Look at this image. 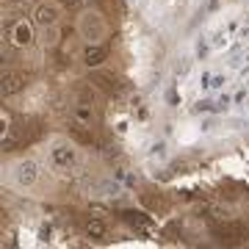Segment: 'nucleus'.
<instances>
[{
	"instance_id": "f03ea898",
	"label": "nucleus",
	"mask_w": 249,
	"mask_h": 249,
	"mask_svg": "<svg viewBox=\"0 0 249 249\" xmlns=\"http://www.w3.org/2000/svg\"><path fill=\"white\" fill-rule=\"evenodd\" d=\"M11 180H14V186H19V188L36 186V180H39V166H36L34 160H17V163L11 166Z\"/></svg>"
},
{
	"instance_id": "7ed1b4c3",
	"label": "nucleus",
	"mask_w": 249,
	"mask_h": 249,
	"mask_svg": "<svg viewBox=\"0 0 249 249\" xmlns=\"http://www.w3.org/2000/svg\"><path fill=\"white\" fill-rule=\"evenodd\" d=\"M50 155H53V163L58 166V169H72V166H75V160H78L75 147L67 144V142H55V147H53Z\"/></svg>"
},
{
	"instance_id": "20e7f679",
	"label": "nucleus",
	"mask_w": 249,
	"mask_h": 249,
	"mask_svg": "<svg viewBox=\"0 0 249 249\" xmlns=\"http://www.w3.org/2000/svg\"><path fill=\"white\" fill-rule=\"evenodd\" d=\"M25 86H28V78L19 70H6V72H3V94H6V97L19 94Z\"/></svg>"
},
{
	"instance_id": "6e6552de",
	"label": "nucleus",
	"mask_w": 249,
	"mask_h": 249,
	"mask_svg": "<svg viewBox=\"0 0 249 249\" xmlns=\"http://www.w3.org/2000/svg\"><path fill=\"white\" fill-rule=\"evenodd\" d=\"M14 45H19V47L31 45V28H28L25 22H19V25L14 28Z\"/></svg>"
},
{
	"instance_id": "f8f14e48",
	"label": "nucleus",
	"mask_w": 249,
	"mask_h": 249,
	"mask_svg": "<svg viewBox=\"0 0 249 249\" xmlns=\"http://www.w3.org/2000/svg\"><path fill=\"white\" fill-rule=\"evenodd\" d=\"M139 216H142V213H133V211H127V213H124V222L133 224V227H144L147 222H144V219H139Z\"/></svg>"
},
{
	"instance_id": "1a4fd4ad",
	"label": "nucleus",
	"mask_w": 249,
	"mask_h": 249,
	"mask_svg": "<svg viewBox=\"0 0 249 249\" xmlns=\"http://www.w3.org/2000/svg\"><path fill=\"white\" fill-rule=\"evenodd\" d=\"M86 232H89L91 238H106L108 227H106V222H100V219H89V222H86Z\"/></svg>"
},
{
	"instance_id": "9b49d317",
	"label": "nucleus",
	"mask_w": 249,
	"mask_h": 249,
	"mask_svg": "<svg viewBox=\"0 0 249 249\" xmlns=\"http://www.w3.org/2000/svg\"><path fill=\"white\" fill-rule=\"evenodd\" d=\"M72 133H75V139H80L83 144H91V142H94V136H91L89 130H86V124H83V122L72 124Z\"/></svg>"
},
{
	"instance_id": "9d476101",
	"label": "nucleus",
	"mask_w": 249,
	"mask_h": 249,
	"mask_svg": "<svg viewBox=\"0 0 249 249\" xmlns=\"http://www.w3.org/2000/svg\"><path fill=\"white\" fill-rule=\"evenodd\" d=\"M103 58H106V50H103V47H89V50H86V55H83V61L89 64V67H97Z\"/></svg>"
},
{
	"instance_id": "f257e3e1",
	"label": "nucleus",
	"mask_w": 249,
	"mask_h": 249,
	"mask_svg": "<svg viewBox=\"0 0 249 249\" xmlns=\"http://www.w3.org/2000/svg\"><path fill=\"white\" fill-rule=\"evenodd\" d=\"M78 31H80V36H83L89 45H100V42L108 36L106 19L100 17L97 11H83L80 19H78Z\"/></svg>"
},
{
	"instance_id": "0eeeda50",
	"label": "nucleus",
	"mask_w": 249,
	"mask_h": 249,
	"mask_svg": "<svg viewBox=\"0 0 249 249\" xmlns=\"http://www.w3.org/2000/svg\"><path fill=\"white\" fill-rule=\"evenodd\" d=\"M75 116H78V122H83V124H94V119H97L89 103H78V106H75Z\"/></svg>"
},
{
	"instance_id": "423d86ee",
	"label": "nucleus",
	"mask_w": 249,
	"mask_h": 249,
	"mask_svg": "<svg viewBox=\"0 0 249 249\" xmlns=\"http://www.w3.org/2000/svg\"><path fill=\"white\" fill-rule=\"evenodd\" d=\"M91 80H94L106 94H119V89H122V86H119V80H116L111 72H94V78H91Z\"/></svg>"
},
{
	"instance_id": "39448f33",
	"label": "nucleus",
	"mask_w": 249,
	"mask_h": 249,
	"mask_svg": "<svg viewBox=\"0 0 249 249\" xmlns=\"http://www.w3.org/2000/svg\"><path fill=\"white\" fill-rule=\"evenodd\" d=\"M58 17H61V9H58L55 3H42V6L36 9V25L39 28H55Z\"/></svg>"
}]
</instances>
